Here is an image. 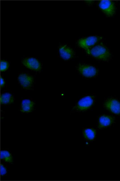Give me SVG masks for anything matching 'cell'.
<instances>
[{"instance_id": "6da1fadb", "label": "cell", "mask_w": 120, "mask_h": 181, "mask_svg": "<svg viewBox=\"0 0 120 181\" xmlns=\"http://www.w3.org/2000/svg\"><path fill=\"white\" fill-rule=\"evenodd\" d=\"M87 53L94 58L104 61H108L111 54L108 49L102 43L86 50Z\"/></svg>"}, {"instance_id": "7a4b0ae2", "label": "cell", "mask_w": 120, "mask_h": 181, "mask_svg": "<svg viewBox=\"0 0 120 181\" xmlns=\"http://www.w3.org/2000/svg\"><path fill=\"white\" fill-rule=\"evenodd\" d=\"M17 80L21 87L23 89L30 90L34 88L35 77L28 72L23 71L19 73Z\"/></svg>"}, {"instance_id": "3957f363", "label": "cell", "mask_w": 120, "mask_h": 181, "mask_svg": "<svg viewBox=\"0 0 120 181\" xmlns=\"http://www.w3.org/2000/svg\"><path fill=\"white\" fill-rule=\"evenodd\" d=\"M21 63L25 67L33 71L39 72L42 67V64L37 58L27 56L23 58Z\"/></svg>"}, {"instance_id": "277c9868", "label": "cell", "mask_w": 120, "mask_h": 181, "mask_svg": "<svg viewBox=\"0 0 120 181\" xmlns=\"http://www.w3.org/2000/svg\"><path fill=\"white\" fill-rule=\"evenodd\" d=\"M102 39L100 36H91L80 39L78 41V44L86 50L95 45Z\"/></svg>"}, {"instance_id": "5b68a950", "label": "cell", "mask_w": 120, "mask_h": 181, "mask_svg": "<svg viewBox=\"0 0 120 181\" xmlns=\"http://www.w3.org/2000/svg\"><path fill=\"white\" fill-rule=\"evenodd\" d=\"M78 70L83 76L87 78L95 77L98 73V71L96 68L89 65H80L78 67Z\"/></svg>"}, {"instance_id": "8992f818", "label": "cell", "mask_w": 120, "mask_h": 181, "mask_svg": "<svg viewBox=\"0 0 120 181\" xmlns=\"http://www.w3.org/2000/svg\"><path fill=\"white\" fill-rule=\"evenodd\" d=\"M98 6L101 10L107 16H112L115 12V7L114 3L109 0H102L99 1Z\"/></svg>"}, {"instance_id": "52a82bcc", "label": "cell", "mask_w": 120, "mask_h": 181, "mask_svg": "<svg viewBox=\"0 0 120 181\" xmlns=\"http://www.w3.org/2000/svg\"><path fill=\"white\" fill-rule=\"evenodd\" d=\"M104 106L108 110L117 115L120 114V103L117 99L110 98L104 103Z\"/></svg>"}, {"instance_id": "ba28073f", "label": "cell", "mask_w": 120, "mask_h": 181, "mask_svg": "<svg viewBox=\"0 0 120 181\" xmlns=\"http://www.w3.org/2000/svg\"><path fill=\"white\" fill-rule=\"evenodd\" d=\"M94 102L93 96L85 97L79 100L75 107L77 110L82 111L87 109L92 105Z\"/></svg>"}, {"instance_id": "9c48e42d", "label": "cell", "mask_w": 120, "mask_h": 181, "mask_svg": "<svg viewBox=\"0 0 120 181\" xmlns=\"http://www.w3.org/2000/svg\"><path fill=\"white\" fill-rule=\"evenodd\" d=\"M35 102L31 100L26 99L21 102L19 108L21 112L25 113L30 112L33 110Z\"/></svg>"}, {"instance_id": "30bf717a", "label": "cell", "mask_w": 120, "mask_h": 181, "mask_svg": "<svg viewBox=\"0 0 120 181\" xmlns=\"http://www.w3.org/2000/svg\"><path fill=\"white\" fill-rule=\"evenodd\" d=\"M114 117L109 115H103L99 118L98 127L100 129L105 128L111 125L114 122Z\"/></svg>"}, {"instance_id": "8fae6325", "label": "cell", "mask_w": 120, "mask_h": 181, "mask_svg": "<svg viewBox=\"0 0 120 181\" xmlns=\"http://www.w3.org/2000/svg\"><path fill=\"white\" fill-rule=\"evenodd\" d=\"M59 51L61 57L65 60L70 59L73 56V52L72 49L66 45L60 46Z\"/></svg>"}, {"instance_id": "7c38bea8", "label": "cell", "mask_w": 120, "mask_h": 181, "mask_svg": "<svg viewBox=\"0 0 120 181\" xmlns=\"http://www.w3.org/2000/svg\"><path fill=\"white\" fill-rule=\"evenodd\" d=\"M0 157L2 161L10 164L14 162L13 155L11 151L7 149H3L0 151Z\"/></svg>"}, {"instance_id": "4fadbf2b", "label": "cell", "mask_w": 120, "mask_h": 181, "mask_svg": "<svg viewBox=\"0 0 120 181\" xmlns=\"http://www.w3.org/2000/svg\"><path fill=\"white\" fill-rule=\"evenodd\" d=\"M15 98L13 95L8 92H4L0 96V102L3 105H5L13 102Z\"/></svg>"}, {"instance_id": "5bb4252c", "label": "cell", "mask_w": 120, "mask_h": 181, "mask_svg": "<svg viewBox=\"0 0 120 181\" xmlns=\"http://www.w3.org/2000/svg\"><path fill=\"white\" fill-rule=\"evenodd\" d=\"M96 134L95 130L92 128L86 129L83 132V137L86 139L91 141L95 138Z\"/></svg>"}, {"instance_id": "9a60e30c", "label": "cell", "mask_w": 120, "mask_h": 181, "mask_svg": "<svg viewBox=\"0 0 120 181\" xmlns=\"http://www.w3.org/2000/svg\"><path fill=\"white\" fill-rule=\"evenodd\" d=\"M9 62L8 61L2 59L0 62V69L1 71H5L7 70L9 66Z\"/></svg>"}, {"instance_id": "2e32d148", "label": "cell", "mask_w": 120, "mask_h": 181, "mask_svg": "<svg viewBox=\"0 0 120 181\" xmlns=\"http://www.w3.org/2000/svg\"><path fill=\"white\" fill-rule=\"evenodd\" d=\"M8 170L7 166L4 164L1 163L0 165V173L1 176L4 177L7 175Z\"/></svg>"}, {"instance_id": "e0dca14e", "label": "cell", "mask_w": 120, "mask_h": 181, "mask_svg": "<svg viewBox=\"0 0 120 181\" xmlns=\"http://www.w3.org/2000/svg\"><path fill=\"white\" fill-rule=\"evenodd\" d=\"M0 86L2 87L4 86L6 83L5 79L2 76H1L0 77Z\"/></svg>"}]
</instances>
